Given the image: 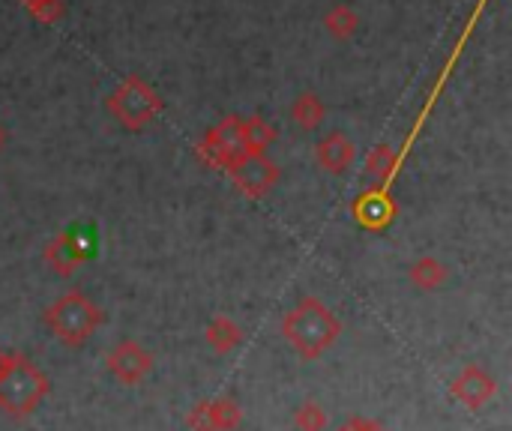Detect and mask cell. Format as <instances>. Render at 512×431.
<instances>
[{
	"label": "cell",
	"instance_id": "cell-1",
	"mask_svg": "<svg viewBox=\"0 0 512 431\" xmlns=\"http://www.w3.org/2000/svg\"><path fill=\"white\" fill-rule=\"evenodd\" d=\"M282 336L303 360H318L324 351L336 345V339L342 336V324L318 297H303L285 315Z\"/></svg>",
	"mask_w": 512,
	"mask_h": 431
},
{
	"label": "cell",
	"instance_id": "cell-2",
	"mask_svg": "<svg viewBox=\"0 0 512 431\" xmlns=\"http://www.w3.org/2000/svg\"><path fill=\"white\" fill-rule=\"evenodd\" d=\"M48 390H51L48 375L36 363H30L21 351H12L6 372L0 375V408L9 417H27L42 405Z\"/></svg>",
	"mask_w": 512,
	"mask_h": 431
},
{
	"label": "cell",
	"instance_id": "cell-3",
	"mask_svg": "<svg viewBox=\"0 0 512 431\" xmlns=\"http://www.w3.org/2000/svg\"><path fill=\"white\" fill-rule=\"evenodd\" d=\"M102 321L105 318H102L99 306L90 297H84L81 291H66L45 312V324H48L51 336L69 348L84 345L102 327Z\"/></svg>",
	"mask_w": 512,
	"mask_h": 431
},
{
	"label": "cell",
	"instance_id": "cell-4",
	"mask_svg": "<svg viewBox=\"0 0 512 431\" xmlns=\"http://www.w3.org/2000/svg\"><path fill=\"white\" fill-rule=\"evenodd\" d=\"M105 108L114 114V120L129 129V132H141L147 123H153L162 111V96L138 75H129L117 84V90L108 96Z\"/></svg>",
	"mask_w": 512,
	"mask_h": 431
},
{
	"label": "cell",
	"instance_id": "cell-5",
	"mask_svg": "<svg viewBox=\"0 0 512 431\" xmlns=\"http://www.w3.org/2000/svg\"><path fill=\"white\" fill-rule=\"evenodd\" d=\"M246 129H243V117H225L219 120L213 129L204 132V138L198 141V156L210 165V168H231L240 156H246Z\"/></svg>",
	"mask_w": 512,
	"mask_h": 431
},
{
	"label": "cell",
	"instance_id": "cell-6",
	"mask_svg": "<svg viewBox=\"0 0 512 431\" xmlns=\"http://www.w3.org/2000/svg\"><path fill=\"white\" fill-rule=\"evenodd\" d=\"M234 186L249 198H264L279 183V165L267 153H246L228 168Z\"/></svg>",
	"mask_w": 512,
	"mask_h": 431
},
{
	"label": "cell",
	"instance_id": "cell-7",
	"mask_svg": "<svg viewBox=\"0 0 512 431\" xmlns=\"http://www.w3.org/2000/svg\"><path fill=\"white\" fill-rule=\"evenodd\" d=\"M87 252H90V240L84 234H57L48 240L45 246V264L54 276L60 279H69L81 270V264L87 261Z\"/></svg>",
	"mask_w": 512,
	"mask_h": 431
},
{
	"label": "cell",
	"instance_id": "cell-8",
	"mask_svg": "<svg viewBox=\"0 0 512 431\" xmlns=\"http://www.w3.org/2000/svg\"><path fill=\"white\" fill-rule=\"evenodd\" d=\"M108 372L120 381V384H141L150 372H153V354L141 348V342L135 339H123L120 345L111 348L108 354Z\"/></svg>",
	"mask_w": 512,
	"mask_h": 431
},
{
	"label": "cell",
	"instance_id": "cell-9",
	"mask_svg": "<svg viewBox=\"0 0 512 431\" xmlns=\"http://www.w3.org/2000/svg\"><path fill=\"white\" fill-rule=\"evenodd\" d=\"M498 396V381L477 363L465 366L453 381V399L468 411H483Z\"/></svg>",
	"mask_w": 512,
	"mask_h": 431
},
{
	"label": "cell",
	"instance_id": "cell-10",
	"mask_svg": "<svg viewBox=\"0 0 512 431\" xmlns=\"http://www.w3.org/2000/svg\"><path fill=\"white\" fill-rule=\"evenodd\" d=\"M351 213H354L360 228H366V231H387L393 225V219H396V201L387 195L384 186L366 189V192H360L354 198Z\"/></svg>",
	"mask_w": 512,
	"mask_h": 431
},
{
	"label": "cell",
	"instance_id": "cell-11",
	"mask_svg": "<svg viewBox=\"0 0 512 431\" xmlns=\"http://www.w3.org/2000/svg\"><path fill=\"white\" fill-rule=\"evenodd\" d=\"M243 420V411L234 399H213L198 402L189 411V429L192 431H234Z\"/></svg>",
	"mask_w": 512,
	"mask_h": 431
},
{
	"label": "cell",
	"instance_id": "cell-12",
	"mask_svg": "<svg viewBox=\"0 0 512 431\" xmlns=\"http://www.w3.org/2000/svg\"><path fill=\"white\" fill-rule=\"evenodd\" d=\"M315 159L327 174H345L357 159V144L345 132H327L315 147Z\"/></svg>",
	"mask_w": 512,
	"mask_h": 431
},
{
	"label": "cell",
	"instance_id": "cell-13",
	"mask_svg": "<svg viewBox=\"0 0 512 431\" xmlns=\"http://www.w3.org/2000/svg\"><path fill=\"white\" fill-rule=\"evenodd\" d=\"M207 345L216 351V354H231L234 348H240L243 342V330L234 318L228 315H216L210 324H207V333H204Z\"/></svg>",
	"mask_w": 512,
	"mask_h": 431
},
{
	"label": "cell",
	"instance_id": "cell-14",
	"mask_svg": "<svg viewBox=\"0 0 512 431\" xmlns=\"http://www.w3.org/2000/svg\"><path fill=\"white\" fill-rule=\"evenodd\" d=\"M408 279H411L420 291H438V288L447 282V267H444L438 258L426 255V258H417V261L411 264Z\"/></svg>",
	"mask_w": 512,
	"mask_h": 431
},
{
	"label": "cell",
	"instance_id": "cell-15",
	"mask_svg": "<svg viewBox=\"0 0 512 431\" xmlns=\"http://www.w3.org/2000/svg\"><path fill=\"white\" fill-rule=\"evenodd\" d=\"M399 162H402V153H399V150H393L390 144H378V147L369 153V159H366V171L384 186V183H390V180L396 177Z\"/></svg>",
	"mask_w": 512,
	"mask_h": 431
},
{
	"label": "cell",
	"instance_id": "cell-16",
	"mask_svg": "<svg viewBox=\"0 0 512 431\" xmlns=\"http://www.w3.org/2000/svg\"><path fill=\"white\" fill-rule=\"evenodd\" d=\"M291 117H294V123H297L300 129L312 132V129H318V126L324 123L327 108H324V102H321L315 93H303V96H297V102L291 105Z\"/></svg>",
	"mask_w": 512,
	"mask_h": 431
},
{
	"label": "cell",
	"instance_id": "cell-17",
	"mask_svg": "<svg viewBox=\"0 0 512 431\" xmlns=\"http://www.w3.org/2000/svg\"><path fill=\"white\" fill-rule=\"evenodd\" d=\"M324 27L330 30V36H336V39L345 42V39H351L360 30V15L348 3H339V6H333L324 15Z\"/></svg>",
	"mask_w": 512,
	"mask_h": 431
},
{
	"label": "cell",
	"instance_id": "cell-18",
	"mask_svg": "<svg viewBox=\"0 0 512 431\" xmlns=\"http://www.w3.org/2000/svg\"><path fill=\"white\" fill-rule=\"evenodd\" d=\"M243 129H246V147H249V153H267L270 144L276 141V129L267 120H261V117L243 120Z\"/></svg>",
	"mask_w": 512,
	"mask_h": 431
},
{
	"label": "cell",
	"instance_id": "cell-19",
	"mask_svg": "<svg viewBox=\"0 0 512 431\" xmlns=\"http://www.w3.org/2000/svg\"><path fill=\"white\" fill-rule=\"evenodd\" d=\"M294 426L300 431H327L330 420H327V411L318 405V402H303L294 414Z\"/></svg>",
	"mask_w": 512,
	"mask_h": 431
},
{
	"label": "cell",
	"instance_id": "cell-20",
	"mask_svg": "<svg viewBox=\"0 0 512 431\" xmlns=\"http://www.w3.org/2000/svg\"><path fill=\"white\" fill-rule=\"evenodd\" d=\"M27 12L39 24H57L63 18V0H33V3H27Z\"/></svg>",
	"mask_w": 512,
	"mask_h": 431
},
{
	"label": "cell",
	"instance_id": "cell-21",
	"mask_svg": "<svg viewBox=\"0 0 512 431\" xmlns=\"http://www.w3.org/2000/svg\"><path fill=\"white\" fill-rule=\"evenodd\" d=\"M381 426V423H375V420H366V417H351L345 426L339 431H375Z\"/></svg>",
	"mask_w": 512,
	"mask_h": 431
},
{
	"label": "cell",
	"instance_id": "cell-22",
	"mask_svg": "<svg viewBox=\"0 0 512 431\" xmlns=\"http://www.w3.org/2000/svg\"><path fill=\"white\" fill-rule=\"evenodd\" d=\"M9 357H12V351L0 348V375H3V372H6V366H9Z\"/></svg>",
	"mask_w": 512,
	"mask_h": 431
},
{
	"label": "cell",
	"instance_id": "cell-23",
	"mask_svg": "<svg viewBox=\"0 0 512 431\" xmlns=\"http://www.w3.org/2000/svg\"><path fill=\"white\" fill-rule=\"evenodd\" d=\"M6 138H9V135H6V129H3V126H0V150H3V147H6Z\"/></svg>",
	"mask_w": 512,
	"mask_h": 431
},
{
	"label": "cell",
	"instance_id": "cell-24",
	"mask_svg": "<svg viewBox=\"0 0 512 431\" xmlns=\"http://www.w3.org/2000/svg\"><path fill=\"white\" fill-rule=\"evenodd\" d=\"M21 3H24V6H27V3H33V0H21Z\"/></svg>",
	"mask_w": 512,
	"mask_h": 431
},
{
	"label": "cell",
	"instance_id": "cell-25",
	"mask_svg": "<svg viewBox=\"0 0 512 431\" xmlns=\"http://www.w3.org/2000/svg\"><path fill=\"white\" fill-rule=\"evenodd\" d=\"M375 431H387V429H384V426H378V429H375Z\"/></svg>",
	"mask_w": 512,
	"mask_h": 431
}]
</instances>
